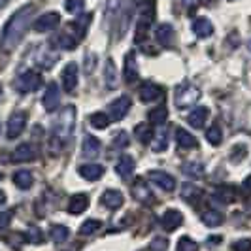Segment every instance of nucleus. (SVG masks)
Wrapping results in <instances>:
<instances>
[{"instance_id": "1", "label": "nucleus", "mask_w": 251, "mask_h": 251, "mask_svg": "<svg viewBox=\"0 0 251 251\" xmlns=\"http://www.w3.org/2000/svg\"><path fill=\"white\" fill-rule=\"evenodd\" d=\"M34 12H36V6H34V4H25L23 8H19V10L8 19V23L2 28V40H0L2 50L10 53V51H13L21 44L26 28L32 23Z\"/></svg>"}, {"instance_id": "2", "label": "nucleus", "mask_w": 251, "mask_h": 251, "mask_svg": "<svg viewBox=\"0 0 251 251\" xmlns=\"http://www.w3.org/2000/svg\"><path fill=\"white\" fill-rule=\"evenodd\" d=\"M74 123H75V110L74 106H66L63 110V113L59 115V121L57 125L53 126V138H51V150H55L57 146V151H61L66 144V140L70 138L72 130H74Z\"/></svg>"}, {"instance_id": "3", "label": "nucleus", "mask_w": 251, "mask_h": 251, "mask_svg": "<svg viewBox=\"0 0 251 251\" xmlns=\"http://www.w3.org/2000/svg\"><path fill=\"white\" fill-rule=\"evenodd\" d=\"M42 83H44V79H42L40 72H36V70H26V72H23V74L17 77L15 89L19 93H32V91H38Z\"/></svg>"}, {"instance_id": "4", "label": "nucleus", "mask_w": 251, "mask_h": 251, "mask_svg": "<svg viewBox=\"0 0 251 251\" xmlns=\"http://www.w3.org/2000/svg\"><path fill=\"white\" fill-rule=\"evenodd\" d=\"M174 99H176L174 102H176L177 108H187V106L195 104V102L201 99V91L195 87V85L183 83V85H179V87L176 89Z\"/></svg>"}, {"instance_id": "5", "label": "nucleus", "mask_w": 251, "mask_h": 251, "mask_svg": "<svg viewBox=\"0 0 251 251\" xmlns=\"http://www.w3.org/2000/svg\"><path fill=\"white\" fill-rule=\"evenodd\" d=\"M59 23H61V15L57 12H48L38 17L36 21H34V25H32V28L36 32H51V30H55L59 26Z\"/></svg>"}, {"instance_id": "6", "label": "nucleus", "mask_w": 251, "mask_h": 251, "mask_svg": "<svg viewBox=\"0 0 251 251\" xmlns=\"http://www.w3.org/2000/svg\"><path fill=\"white\" fill-rule=\"evenodd\" d=\"M26 126V113L25 112H15L8 119V126H6V136L10 140L17 138Z\"/></svg>"}, {"instance_id": "7", "label": "nucleus", "mask_w": 251, "mask_h": 251, "mask_svg": "<svg viewBox=\"0 0 251 251\" xmlns=\"http://www.w3.org/2000/svg\"><path fill=\"white\" fill-rule=\"evenodd\" d=\"M59 100H61V89L57 83H50L46 93H44V99H42V104L48 112H55L57 106H59Z\"/></svg>"}, {"instance_id": "8", "label": "nucleus", "mask_w": 251, "mask_h": 251, "mask_svg": "<svg viewBox=\"0 0 251 251\" xmlns=\"http://www.w3.org/2000/svg\"><path fill=\"white\" fill-rule=\"evenodd\" d=\"M36 159V148L32 144H21L12 153V163H30Z\"/></svg>"}, {"instance_id": "9", "label": "nucleus", "mask_w": 251, "mask_h": 251, "mask_svg": "<svg viewBox=\"0 0 251 251\" xmlns=\"http://www.w3.org/2000/svg\"><path fill=\"white\" fill-rule=\"evenodd\" d=\"M123 193L121 191H117V189H108V191H104L100 197V202L102 206H106L108 210H119L121 206H123Z\"/></svg>"}, {"instance_id": "10", "label": "nucleus", "mask_w": 251, "mask_h": 251, "mask_svg": "<svg viewBox=\"0 0 251 251\" xmlns=\"http://www.w3.org/2000/svg\"><path fill=\"white\" fill-rule=\"evenodd\" d=\"M150 179L163 191H174L176 189V179L170 174H166V172H161V170H151Z\"/></svg>"}, {"instance_id": "11", "label": "nucleus", "mask_w": 251, "mask_h": 251, "mask_svg": "<svg viewBox=\"0 0 251 251\" xmlns=\"http://www.w3.org/2000/svg\"><path fill=\"white\" fill-rule=\"evenodd\" d=\"M161 225H163L164 230L172 232V230H176V228H179V226L183 225V215H181V212H177V210H168V212L163 214Z\"/></svg>"}, {"instance_id": "12", "label": "nucleus", "mask_w": 251, "mask_h": 251, "mask_svg": "<svg viewBox=\"0 0 251 251\" xmlns=\"http://www.w3.org/2000/svg\"><path fill=\"white\" fill-rule=\"evenodd\" d=\"M128 110H130V99L125 95L110 104V113H112V119H115V121H121Z\"/></svg>"}, {"instance_id": "13", "label": "nucleus", "mask_w": 251, "mask_h": 251, "mask_svg": "<svg viewBox=\"0 0 251 251\" xmlns=\"http://www.w3.org/2000/svg\"><path fill=\"white\" fill-rule=\"evenodd\" d=\"M63 85L68 93L75 91L77 87V64L75 63H68L63 70Z\"/></svg>"}, {"instance_id": "14", "label": "nucleus", "mask_w": 251, "mask_h": 251, "mask_svg": "<svg viewBox=\"0 0 251 251\" xmlns=\"http://www.w3.org/2000/svg\"><path fill=\"white\" fill-rule=\"evenodd\" d=\"M155 38L163 48H170L174 42V28L170 23H161L155 30Z\"/></svg>"}, {"instance_id": "15", "label": "nucleus", "mask_w": 251, "mask_h": 251, "mask_svg": "<svg viewBox=\"0 0 251 251\" xmlns=\"http://www.w3.org/2000/svg\"><path fill=\"white\" fill-rule=\"evenodd\" d=\"M159 99H163V89L159 87V85H155V83H146V85H142V89H140V100L144 102V104L155 102V100H159Z\"/></svg>"}, {"instance_id": "16", "label": "nucleus", "mask_w": 251, "mask_h": 251, "mask_svg": "<svg viewBox=\"0 0 251 251\" xmlns=\"http://www.w3.org/2000/svg\"><path fill=\"white\" fill-rule=\"evenodd\" d=\"M193 32L199 38H210L214 34V25H212V21L206 19V17H197V19L193 21Z\"/></svg>"}, {"instance_id": "17", "label": "nucleus", "mask_w": 251, "mask_h": 251, "mask_svg": "<svg viewBox=\"0 0 251 251\" xmlns=\"http://www.w3.org/2000/svg\"><path fill=\"white\" fill-rule=\"evenodd\" d=\"M89 208V197L87 195H83V193H77L74 197H70V201H68V212L70 214H81V212H85Z\"/></svg>"}, {"instance_id": "18", "label": "nucleus", "mask_w": 251, "mask_h": 251, "mask_svg": "<svg viewBox=\"0 0 251 251\" xmlns=\"http://www.w3.org/2000/svg\"><path fill=\"white\" fill-rule=\"evenodd\" d=\"M138 79V63H136V55L134 53H126L125 57V81L126 83H134Z\"/></svg>"}, {"instance_id": "19", "label": "nucleus", "mask_w": 251, "mask_h": 251, "mask_svg": "<svg viewBox=\"0 0 251 251\" xmlns=\"http://www.w3.org/2000/svg\"><path fill=\"white\" fill-rule=\"evenodd\" d=\"M176 142L181 150H195V148H199L197 138L191 132H187L185 128H181V126L176 128Z\"/></svg>"}, {"instance_id": "20", "label": "nucleus", "mask_w": 251, "mask_h": 251, "mask_svg": "<svg viewBox=\"0 0 251 251\" xmlns=\"http://www.w3.org/2000/svg\"><path fill=\"white\" fill-rule=\"evenodd\" d=\"M134 168H136L134 159H132V157H128V155H123V157L117 161V164H115V172L123 177V179H128V177L132 176Z\"/></svg>"}, {"instance_id": "21", "label": "nucleus", "mask_w": 251, "mask_h": 251, "mask_svg": "<svg viewBox=\"0 0 251 251\" xmlns=\"http://www.w3.org/2000/svg\"><path fill=\"white\" fill-rule=\"evenodd\" d=\"M79 176L87 181H97L104 176V166L102 164H83V166H79Z\"/></svg>"}, {"instance_id": "22", "label": "nucleus", "mask_w": 251, "mask_h": 251, "mask_svg": "<svg viewBox=\"0 0 251 251\" xmlns=\"http://www.w3.org/2000/svg\"><path fill=\"white\" fill-rule=\"evenodd\" d=\"M151 21H153V12H150L148 15L144 13V15L140 17L138 26H136V34H134V42H136V44H142V42L146 40V36H148V30H150Z\"/></svg>"}, {"instance_id": "23", "label": "nucleus", "mask_w": 251, "mask_h": 251, "mask_svg": "<svg viewBox=\"0 0 251 251\" xmlns=\"http://www.w3.org/2000/svg\"><path fill=\"white\" fill-rule=\"evenodd\" d=\"M81 153H83V157H87V159H95V157L100 153V142L95 138V136H85V138H83Z\"/></svg>"}, {"instance_id": "24", "label": "nucleus", "mask_w": 251, "mask_h": 251, "mask_svg": "<svg viewBox=\"0 0 251 251\" xmlns=\"http://www.w3.org/2000/svg\"><path fill=\"white\" fill-rule=\"evenodd\" d=\"M208 108H204V106H201V108H195L193 112L189 113L187 121L191 126H195V128H202L204 126V123H206V119H208Z\"/></svg>"}, {"instance_id": "25", "label": "nucleus", "mask_w": 251, "mask_h": 251, "mask_svg": "<svg viewBox=\"0 0 251 251\" xmlns=\"http://www.w3.org/2000/svg\"><path fill=\"white\" fill-rule=\"evenodd\" d=\"M181 172L191 179H199L204 176V164L201 161H189L181 166Z\"/></svg>"}, {"instance_id": "26", "label": "nucleus", "mask_w": 251, "mask_h": 251, "mask_svg": "<svg viewBox=\"0 0 251 251\" xmlns=\"http://www.w3.org/2000/svg\"><path fill=\"white\" fill-rule=\"evenodd\" d=\"M13 183L19 189H30L32 183H34L32 172H28V170H17V172L13 174Z\"/></svg>"}, {"instance_id": "27", "label": "nucleus", "mask_w": 251, "mask_h": 251, "mask_svg": "<svg viewBox=\"0 0 251 251\" xmlns=\"http://www.w3.org/2000/svg\"><path fill=\"white\" fill-rule=\"evenodd\" d=\"M104 81H106L108 89H115V85H117V72H115V64L112 59H108L104 64Z\"/></svg>"}, {"instance_id": "28", "label": "nucleus", "mask_w": 251, "mask_h": 251, "mask_svg": "<svg viewBox=\"0 0 251 251\" xmlns=\"http://www.w3.org/2000/svg\"><path fill=\"white\" fill-rule=\"evenodd\" d=\"M181 197L187 202H197L202 197V191L197 187V185H193V183H183V187H181Z\"/></svg>"}, {"instance_id": "29", "label": "nucleus", "mask_w": 251, "mask_h": 251, "mask_svg": "<svg viewBox=\"0 0 251 251\" xmlns=\"http://www.w3.org/2000/svg\"><path fill=\"white\" fill-rule=\"evenodd\" d=\"M70 236V230H68V226L64 225H53L51 226V240L55 242V244H64L66 240Z\"/></svg>"}, {"instance_id": "30", "label": "nucleus", "mask_w": 251, "mask_h": 251, "mask_svg": "<svg viewBox=\"0 0 251 251\" xmlns=\"http://www.w3.org/2000/svg\"><path fill=\"white\" fill-rule=\"evenodd\" d=\"M202 223L206 226H219L223 223V214H219V212H215V210H208V212H204L202 214Z\"/></svg>"}, {"instance_id": "31", "label": "nucleus", "mask_w": 251, "mask_h": 251, "mask_svg": "<svg viewBox=\"0 0 251 251\" xmlns=\"http://www.w3.org/2000/svg\"><path fill=\"white\" fill-rule=\"evenodd\" d=\"M134 134H136V138H138L140 144H150L151 140H153V130H151V126L146 125V123H140V125H136V128H134Z\"/></svg>"}, {"instance_id": "32", "label": "nucleus", "mask_w": 251, "mask_h": 251, "mask_svg": "<svg viewBox=\"0 0 251 251\" xmlns=\"http://www.w3.org/2000/svg\"><path fill=\"white\" fill-rule=\"evenodd\" d=\"M166 119H168L166 106H159V108H155V110L150 112V125H163Z\"/></svg>"}, {"instance_id": "33", "label": "nucleus", "mask_w": 251, "mask_h": 251, "mask_svg": "<svg viewBox=\"0 0 251 251\" xmlns=\"http://www.w3.org/2000/svg\"><path fill=\"white\" fill-rule=\"evenodd\" d=\"M151 142H153V151H155V153L164 151L166 146H168V130H159L157 136H153Z\"/></svg>"}, {"instance_id": "34", "label": "nucleus", "mask_w": 251, "mask_h": 251, "mask_svg": "<svg viewBox=\"0 0 251 251\" xmlns=\"http://www.w3.org/2000/svg\"><path fill=\"white\" fill-rule=\"evenodd\" d=\"M206 140L212 144V146H219L221 140H223V132H221V126L219 125H212L208 130H206Z\"/></svg>"}, {"instance_id": "35", "label": "nucleus", "mask_w": 251, "mask_h": 251, "mask_svg": "<svg viewBox=\"0 0 251 251\" xmlns=\"http://www.w3.org/2000/svg\"><path fill=\"white\" fill-rule=\"evenodd\" d=\"M214 199L215 201H219L221 204H228V202H232L234 199H236V193H234L232 189H226V187L217 189V191L214 193Z\"/></svg>"}, {"instance_id": "36", "label": "nucleus", "mask_w": 251, "mask_h": 251, "mask_svg": "<svg viewBox=\"0 0 251 251\" xmlns=\"http://www.w3.org/2000/svg\"><path fill=\"white\" fill-rule=\"evenodd\" d=\"M100 226H102V223L99 219H87L83 225L79 226V234H81V236H89V234L100 230Z\"/></svg>"}, {"instance_id": "37", "label": "nucleus", "mask_w": 251, "mask_h": 251, "mask_svg": "<svg viewBox=\"0 0 251 251\" xmlns=\"http://www.w3.org/2000/svg\"><path fill=\"white\" fill-rule=\"evenodd\" d=\"M134 10H136V4H134V2H130V6L125 8L123 17H121V30H119V36H123V34L126 32V28H128V21H130V17L134 15Z\"/></svg>"}, {"instance_id": "38", "label": "nucleus", "mask_w": 251, "mask_h": 251, "mask_svg": "<svg viewBox=\"0 0 251 251\" xmlns=\"http://www.w3.org/2000/svg\"><path fill=\"white\" fill-rule=\"evenodd\" d=\"M91 125L95 126V128H106V126L110 125V117L106 115V113H93L91 115Z\"/></svg>"}, {"instance_id": "39", "label": "nucleus", "mask_w": 251, "mask_h": 251, "mask_svg": "<svg viewBox=\"0 0 251 251\" xmlns=\"http://www.w3.org/2000/svg\"><path fill=\"white\" fill-rule=\"evenodd\" d=\"M121 2H123V0H108V2H106V19H108V21H112L113 17L119 13Z\"/></svg>"}, {"instance_id": "40", "label": "nucleus", "mask_w": 251, "mask_h": 251, "mask_svg": "<svg viewBox=\"0 0 251 251\" xmlns=\"http://www.w3.org/2000/svg\"><path fill=\"white\" fill-rule=\"evenodd\" d=\"M176 251H199V244L195 240L183 236V238H179V242H177Z\"/></svg>"}, {"instance_id": "41", "label": "nucleus", "mask_w": 251, "mask_h": 251, "mask_svg": "<svg viewBox=\"0 0 251 251\" xmlns=\"http://www.w3.org/2000/svg\"><path fill=\"white\" fill-rule=\"evenodd\" d=\"M26 240L30 244H42L44 242V232L38 228V226H30L28 232H26Z\"/></svg>"}, {"instance_id": "42", "label": "nucleus", "mask_w": 251, "mask_h": 251, "mask_svg": "<svg viewBox=\"0 0 251 251\" xmlns=\"http://www.w3.org/2000/svg\"><path fill=\"white\" fill-rule=\"evenodd\" d=\"M126 146H128V134L125 130L117 132L115 138H113V150H125Z\"/></svg>"}, {"instance_id": "43", "label": "nucleus", "mask_w": 251, "mask_h": 251, "mask_svg": "<svg viewBox=\"0 0 251 251\" xmlns=\"http://www.w3.org/2000/svg\"><path fill=\"white\" fill-rule=\"evenodd\" d=\"M83 6H85L83 0H66V2H64V8H66L68 13H79L83 10Z\"/></svg>"}, {"instance_id": "44", "label": "nucleus", "mask_w": 251, "mask_h": 251, "mask_svg": "<svg viewBox=\"0 0 251 251\" xmlns=\"http://www.w3.org/2000/svg\"><path fill=\"white\" fill-rule=\"evenodd\" d=\"M168 250V240L166 238H155L150 244V251H166Z\"/></svg>"}, {"instance_id": "45", "label": "nucleus", "mask_w": 251, "mask_h": 251, "mask_svg": "<svg viewBox=\"0 0 251 251\" xmlns=\"http://www.w3.org/2000/svg\"><path fill=\"white\" fill-rule=\"evenodd\" d=\"M232 250L234 251H251V240L250 238L236 240V242L232 244Z\"/></svg>"}, {"instance_id": "46", "label": "nucleus", "mask_w": 251, "mask_h": 251, "mask_svg": "<svg viewBox=\"0 0 251 251\" xmlns=\"http://www.w3.org/2000/svg\"><path fill=\"white\" fill-rule=\"evenodd\" d=\"M12 217H13V212H2L0 214V232L4 230V228H8L10 226V223H12Z\"/></svg>"}, {"instance_id": "47", "label": "nucleus", "mask_w": 251, "mask_h": 251, "mask_svg": "<svg viewBox=\"0 0 251 251\" xmlns=\"http://www.w3.org/2000/svg\"><path fill=\"white\" fill-rule=\"evenodd\" d=\"M242 187H244V191H246V193H251V176H250V177H246V179H244V183H242Z\"/></svg>"}, {"instance_id": "48", "label": "nucleus", "mask_w": 251, "mask_h": 251, "mask_svg": "<svg viewBox=\"0 0 251 251\" xmlns=\"http://www.w3.org/2000/svg\"><path fill=\"white\" fill-rule=\"evenodd\" d=\"M4 202H6V193L0 191V206H4Z\"/></svg>"}, {"instance_id": "49", "label": "nucleus", "mask_w": 251, "mask_h": 251, "mask_svg": "<svg viewBox=\"0 0 251 251\" xmlns=\"http://www.w3.org/2000/svg\"><path fill=\"white\" fill-rule=\"evenodd\" d=\"M8 2H10V0H0V10H2V8H4Z\"/></svg>"}, {"instance_id": "50", "label": "nucleus", "mask_w": 251, "mask_h": 251, "mask_svg": "<svg viewBox=\"0 0 251 251\" xmlns=\"http://www.w3.org/2000/svg\"><path fill=\"white\" fill-rule=\"evenodd\" d=\"M0 100H2V85H0Z\"/></svg>"}, {"instance_id": "51", "label": "nucleus", "mask_w": 251, "mask_h": 251, "mask_svg": "<svg viewBox=\"0 0 251 251\" xmlns=\"http://www.w3.org/2000/svg\"><path fill=\"white\" fill-rule=\"evenodd\" d=\"M0 179H2V174H0Z\"/></svg>"}]
</instances>
